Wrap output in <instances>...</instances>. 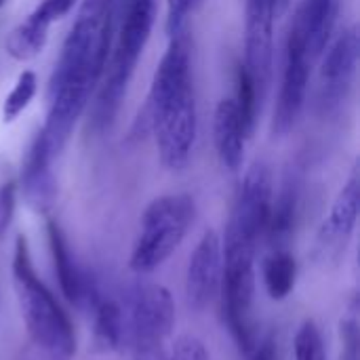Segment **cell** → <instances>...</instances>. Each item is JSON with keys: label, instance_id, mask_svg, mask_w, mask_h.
Listing matches in <instances>:
<instances>
[{"label": "cell", "instance_id": "obj_16", "mask_svg": "<svg viewBox=\"0 0 360 360\" xmlns=\"http://www.w3.org/2000/svg\"><path fill=\"white\" fill-rule=\"evenodd\" d=\"M338 17V2L335 0H302L295 11V23L302 27L308 51L312 59L321 57L327 49Z\"/></svg>", "mask_w": 360, "mask_h": 360}, {"label": "cell", "instance_id": "obj_2", "mask_svg": "<svg viewBox=\"0 0 360 360\" xmlns=\"http://www.w3.org/2000/svg\"><path fill=\"white\" fill-rule=\"evenodd\" d=\"M146 133H154L165 169L181 171L188 167L198 133V110L190 40L184 32L171 36L154 72L146 105L135 120L133 135L139 137Z\"/></svg>", "mask_w": 360, "mask_h": 360}, {"label": "cell", "instance_id": "obj_9", "mask_svg": "<svg viewBox=\"0 0 360 360\" xmlns=\"http://www.w3.org/2000/svg\"><path fill=\"white\" fill-rule=\"evenodd\" d=\"M274 0H247L245 6V68L264 97L274 59Z\"/></svg>", "mask_w": 360, "mask_h": 360}, {"label": "cell", "instance_id": "obj_29", "mask_svg": "<svg viewBox=\"0 0 360 360\" xmlns=\"http://www.w3.org/2000/svg\"><path fill=\"white\" fill-rule=\"evenodd\" d=\"M135 360H173L165 350V344H135Z\"/></svg>", "mask_w": 360, "mask_h": 360}, {"label": "cell", "instance_id": "obj_27", "mask_svg": "<svg viewBox=\"0 0 360 360\" xmlns=\"http://www.w3.org/2000/svg\"><path fill=\"white\" fill-rule=\"evenodd\" d=\"M15 200H17V184L15 181H6L0 186V240L4 238L13 213H15Z\"/></svg>", "mask_w": 360, "mask_h": 360}, {"label": "cell", "instance_id": "obj_15", "mask_svg": "<svg viewBox=\"0 0 360 360\" xmlns=\"http://www.w3.org/2000/svg\"><path fill=\"white\" fill-rule=\"evenodd\" d=\"M51 154L46 150L44 137L38 131L27 148L25 160H23V171H21V184H23V194L27 202L36 209H46L53 202L55 196V184L51 175Z\"/></svg>", "mask_w": 360, "mask_h": 360}, {"label": "cell", "instance_id": "obj_11", "mask_svg": "<svg viewBox=\"0 0 360 360\" xmlns=\"http://www.w3.org/2000/svg\"><path fill=\"white\" fill-rule=\"evenodd\" d=\"M221 287V240L215 230H207L198 240L186 274V293L192 308H207Z\"/></svg>", "mask_w": 360, "mask_h": 360}, {"label": "cell", "instance_id": "obj_7", "mask_svg": "<svg viewBox=\"0 0 360 360\" xmlns=\"http://www.w3.org/2000/svg\"><path fill=\"white\" fill-rule=\"evenodd\" d=\"M312 61L314 59L308 51L306 36L302 27L293 21L289 36H287L283 82H281V91H278V99L274 108V120H272V133L278 137L287 135L295 127L304 110Z\"/></svg>", "mask_w": 360, "mask_h": 360}, {"label": "cell", "instance_id": "obj_17", "mask_svg": "<svg viewBox=\"0 0 360 360\" xmlns=\"http://www.w3.org/2000/svg\"><path fill=\"white\" fill-rule=\"evenodd\" d=\"M53 21L46 19L38 8H34L17 27L11 30V34L4 40V51L11 59L15 61H30L38 53H42L46 40H49V30Z\"/></svg>", "mask_w": 360, "mask_h": 360}, {"label": "cell", "instance_id": "obj_30", "mask_svg": "<svg viewBox=\"0 0 360 360\" xmlns=\"http://www.w3.org/2000/svg\"><path fill=\"white\" fill-rule=\"evenodd\" d=\"M247 360H276V346L272 340H266L257 346H253V350L249 352Z\"/></svg>", "mask_w": 360, "mask_h": 360}, {"label": "cell", "instance_id": "obj_14", "mask_svg": "<svg viewBox=\"0 0 360 360\" xmlns=\"http://www.w3.org/2000/svg\"><path fill=\"white\" fill-rule=\"evenodd\" d=\"M359 175L352 173L350 179L346 181V186L342 188V192L338 194V198L333 200L327 219H325L323 226H321L319 243H321L323 249H333V247H342V245L348 243L350 234L354 232L356 219H359Z\"/></svg>", "mask_w": 360, "mask_h": 360}, {"label": "cell", "instance_id": "obj_13", "mask_svg": "<svg viewBox=\"0 0 360 360\" xmlns=\"http://www.w3.org/2000/svg\"><path fill=\"white\" fill-rule=\"evenodd\" d=\"M247 139L234 99H221L213 114V143L219 162L228 171H238L243 167Z\"/></svg>", "mask_w": 360, "mask_h": 360}, {"label": "cell", "instance_id": "obj_19", "mask_svg": "<svg viewBox=\"0 0 360 360\" xmlns=\"http://www.w3.org/2000/svg\"><path fill=\"white\" fill-rule=\"evenodd\" d=\"M295 274H297V266L293 255H289L283 249L272 253L264 264V281L270 297L285 300L295 285Z\"/></svg>", "mask_w": 360, "mask_h": 360}, {"label": "cell", "instance_id": "obj_26", "mask_svg": "<svg viewBox=\"0 0 360 360\" xmlns=\"http://www.w3.org/2000/svg\"><path fill=\"white\" fill-rule=\"evenodd\" d=\"M171 359L173 360H211L205 344L196 338H190V335H184L179 338L173 348H171Z\"/></svg>", "mask_w": 360, "mask_h": 360}, {"label": "cell", "instance_id": "obj_31", "mask_svg": "<svg viewBox=\"0 0 360 360\" xmlns=\"http://www.w3.org/2000/svg\"><path fill=\"white\" fill-rule=\"evenodd\" d=\"M2 2H4V0H0V6H2Z\"/></svg>", "mask_w": 360, "mask_h": 360}, {"label": "cell", "instance_id": "obj_8", "mask_svg": "<svg viewBox=\"0 0 360 360\" xmlns=\"http://www.w3.org/2000/svg\"><path fill=\"white\" fill-rule=\"evenodd\" d=\"M272 202V173L266 162H253L240 181L228 228L257 243L266 234Z\"/></svg>", "mask_w": 360, "mask_h": 360}, {"label": "cell", "instance_id": "obj_5", "mask_svg": "<svg viewBox=\"0 0 360 360\" xmlns=\"http://www.w3.org/2000/svg\"><path fill=\"white\" fill-rule=\"evenodd\" d=\"M194 219V200L188 194H169L152 200L141 215V232L131 253V270L148 274L165 264L181 245Z\"/></svg>", "mask_w": 360, "mask_h": 360}, {"label": "cell", "instance_id": "obj_18", "mask_svg": "<svg viewBox=\"0 0 360 360\" xmlns=\"http://www.w3.org/2000/svg\"><path fill=\"white\" fill-rule=\"evenodd\" d=\"M46 232H49V245H51V253H53V264H55L57 278H59V287H61L65 300L76 302L80 297V278H78V272H76V268L72 264L65 236H63V232H61L57 221H49L46 224Z\"/></svg>", "mask_w": 360, "mask_h": 360}, {"label": "cell", "instance_id": "obj_12", "mask_svg": "<svg viewBox=\"0 0 360 360\" xmlns=\"http://www.w3.org/2000/svg\"><path fill=\"white\" fill-rule=\"evenodd\" d=\"M323 63H321V78L325 89V103L340 101L359 68L360 38L356 25L344 30L329 49L323 51Z\"/></svg>", "mask_w": 360, "mask_h": 360}, {"label": "cell", "instance_id": "obj_23", "mask_svg": "<svg viewBox=\"0 0 360 360\" xmlns=\"http://www.w3.org/2000/svg\"><path fill=\"white\" fill-rule=\"evenodd\" d=\"M38 89V80L36 74L32 70H25L19 74L15 86L11 89V93L4 97L2 103V122H13L19 118V114L30 105V101L34 99Z\"/></svg>", "mask_w": 360, "mask_h": 360}, {"label": "cell", "instance_id": "obj_1", "mask_svg": "<svg viewBox=\"0 0 360 360\" xmlns=\"http://www.w3.org/2000/svg\"><path fill=\"white\" fill-rule=\"evenodd\" d=\"M122 0H82L49 82V112L40 129L55 160L86 112L108 65Z\"/></svg>", "mask_w": 360, "mask_h": 360}, {"label": "cell", "instance_id": "obj_20", "mask_svg": "<svg viewBox=\"0 0 360 360\" xmlns=\"http://www.w3.org/2000/svg\"><path fill=\"white\" fill-rule=\"evenodd\" d=\"M93 342L99 352H112L122 342V310L114 302H101L95 314Z\"/></svg>", "mask_w": 360, "mask_h": 360}, {"label": "cell", "instance_id": "obj_22", "mask_svg": "<svg viewBox=\"0 0 360 360\" xmlns=\"http://www.w3.org/2000/svg\"><path fill=\"white\" fill-rule=\"evenodd\" d=\"M295 209H297V196L295 192L289 188L285 190L276 205L272 202V211H270V221L266 232L270 234L272 243H283L291 236L293 232V224H295Z\"/></svg>", "mask_w": 360, "mask_h": 360}, {"label": "cell", "instance_id": "obj_10", "mask_svg": "<svg viewBox=\"0 0 360 360\" xmlns=\"http://www.w3.org/2000/svg\"><path fill=\"white\" fill-rule=\"evenodd\" d=\"M133 344H165L175 327V304L171 293L156 283L139 285L131 304Z\"/></svg>", "mask_w": 360, "mask_h": 360}, {"label": "cell", "instance_id": "obj_24", "mask_svg": "<svg viewBox=\"0 0 360 360\" xmlns=\"http://www.w3.org/2000/svg\"><path fill=\"white\" fill-rule=\"evenodd\" d=\"M295 360H325V346L319 327L306 321L295 335Z\"/></svg>", "mask_w": 360, "mask_h": 360}, {"label": "cell", "instance_id": "obj_21", "mask_svg": "<svg viewBox=\"0 0 360 360\" xmlns=\"http://www.w3.org/2000/svg\"><path fill=\"white\" fill-rule=\"evenodd\" d=\"M259 99L262 97L257 93V86H255L249 70L245 68V63H238L236 65V97H234V103H236V110H238V116L243 120L247 137H251L253 131H255Z\"/></svg>", "mask_w": 360, "mask_h": 360}, {"label": "cell", "instance_id": "obj_25", "mask_svg": "<svg viewBox=\"0 0 360 360\" xmlns=\"http://www.w3.org/2000/svg\"><path fill=\"white\" fill-rule=\"evenodd\" d=\"M196 2L198 0H167V21H165V27H167L169 38L179 34V32H184L186 19L194 11Z\"/></svg>", "mask_w": 360, "mask_h": 360}, {"label": "cell", "instance_id": "obj_28", "mask_svg": "<svg viewBox=\"0 0 360 360\" xmlns=\"http://www.w3.org/2000/svg\"><path fill=\"white\" fill-rule=\"evenodd\" d=\"M76 0H42L36 8L46 17L51 19L53 23L61 17H65L72 8H74Z\"/></svg>", "mask_w": 360, "mask_h": 360}, {"label": "cell", "instance_id": "obj_3", "mask_svg": "<svg viewBox=\"0 0 360 360\" xmlns=\"http://www.w3.org/2000/svg\"><path fill=\"white\" fill-rule=\"evenodd\" d=\"M156 23V0H122L101 82L91 99V127L108 131L127 97L131 78Z\"/></svg>", "mask_w": 360, "mask_h": 360}, {"label": "cell", "instance_id": "obj_4", "mask_svg": "<svg viewBox=\"0 0 360 360\" xmlns=\"http://www.w3.org/2000/svg\"><path fill=\"white\" fill-rule=\"evenodd\" d=\"M13 281H15L21 316L25 321L27 333L34 340V344L46 350L49 354H53L55 359H70L76 350L74 327L68 314L53 297V293L36 276L27 240L23 234H19L15 240Z\"/></svg>", "mask_w": 360, "mask_h": 360}, {"label": "cell", "instance_id": "obj_6", "mask_svg": "<svg viewBox=\"0 0 360 360\" xmlns=\"http://www.w3.org/2000/svg\"><path fill=\"white\" fill-rule=\"evenodd\" d=\"M257 243L245 238L243 234L226 228V238L221 245V302L228 327L238 342L240 350L247 354L253 350V329L249 323V312L255 293V259Z\"/></svg>", "mask_w": 360, "mask_h": 360}]
</instances>
